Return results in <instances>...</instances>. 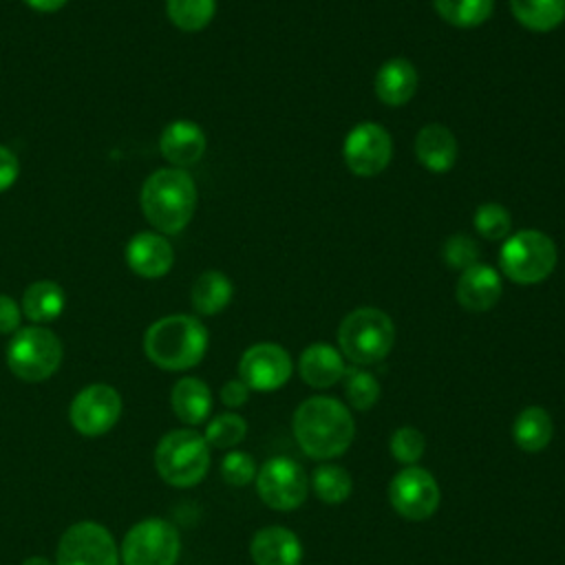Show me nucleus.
<instances>
[{
	"label": "nucleus",
	"mask_w": 565,
	"mask_h": 565,
	"mask_svg": "<svg viewBox=\"0 0 565 565\" xmlns=\"http://www.w3.org/2000/svg\"><path fill=\"white\" fill-rule=\"evenodd\" d=\"M291 428L300 450L318 461L344 455L355 437L351 411L329 395H313L300 402Z\"/></svg>",
	"instance_id": "obj_1"
},
{
	"label": "nucleus",
	"mask_w": 565,
	"mask_h": 565,
	"mask_svg": "<svg viewBox=\"0 0 565 565\" xmlns=\"http://www.w3.org/2000/svg\"><path fill=\"white\" fill-rule=\"evenodd\" d=\"M139 203L146 221L159 234H179L194 216L196 183L183 168H159L143 181Z\"/></svg>",
	"instance_id": "obj_2"
},
{
	"label": "nucleus",
	"mask_w": 565,
	"mask_h": 565,
	"mask_svg": "<svg viewBox=\"0 0 565 565\" xmlns=\"http://www.w3.org/2000/svg\"><path fill=\"white\" fill-rule=\"evenodd\" d=\"M210 333L205 324L188 313H172L154 320L143 333L146 358L163 371H188L207 351Z\"/></svg>",
	"instance_id": "obj_3"
},
{
	"label": "nucleus",
	"mask_w": 565,
	"mask_h": 565,
	"mask_svg": "<svg viewBox=\"0 0 565 565\" xmlns=\"http://www.w3.org/2000/svg\"><path fill=\"white\" fill-rule=\"evenodd\" d=\"M203 433L185 426L166 433L154 446V470L174 488H192L201 483L210 470L212 455Z\"/></svg>",
	"instance_id": "obj_4"
},
{
	"label": "nucleus",
	"mask_w": 565,
	"mask_h": 565,
	"mask_svg": "<svg viewBox=\"0 0 565 565\" xmlns=\"http://www.w3.org/2000/svg\"><path fill=\"white\" fill-rule=\"evenodd\" d=\"M395 344V324L377 307H358L338 327V349L355 366L382 362Z\"/></svg>",
	"instance_id": "obj_5"
},
{
	"label": "nucleus",
	"mask_w": 565,
	"mask_h": 565,
	"mask_svg": "<svg viewBox=\"0 0 565 565\" xmlns=\"http://www.w3.org/2000/svg\"><path fill=\"white\" fill-rule=\"evenodd\" d=\"M556 260V243L539 230L510 234L499 249L501 274L516 285L543 282L554 271Z\"/></svg>",
	"instance_id": "obj_6"
},
{
	"label": "nucleus",
	"mask_w": 565,
	"mask_h": 565,
	"mask_svg": "<svg viewBox=\"0 0 565 565\" xmlns=\"http://www.w3.org/2000/svg\"><path fill=\"white\" fill-rule=\"evenodd\" d=\"M62 340L42 324L20 327L7 344V366L22 382H44L62 364Z\"/></svg>",
	"instance_id": "obj_7"
},
{
	"label": "nucleus",
	"mask_w": 565,
	"mask_h": 565,
	"mask_svg": "<svg viewBox=\"0 0 565 565\" xmlns=\"http://www.w3.org/2000/svg\"><path fill=\"white\" fill-rule=\"evenodd\" d=\"M181 556V534L168 521L148 516L137 521L119 545L121 565H177Z\"/></svg>",
	"instance_id": "obj_8"
},
{
	"label": "nucleus",
	"mask_w": 565,
	"mask_h": 565,
	"mask_svg": "<svg viewBox=\"0 0 565 565\" xmlns=\"http://www.w3.org/2000/svg\"><path fill=\"white\" fill-rule=\"evenodd\" d=\"M55 565H121L119 545L97 521H77L57 541Z\"/></svg>",
	"instance_id": "obj_9"
},
{
	"label": "nucleus",
	"mask_w": 565,
	"mask_h": 565,
	"mask_svg": "<svg viewBox=\"0 0 565 565\" xmlns=\"http://www.w3.org/2000/svg\"><path fill=\"white\" fill-rule=\"evenodd\" d=\"M256 492L260 501L278 512L296 510L309 494L305 468L289 457H271L256 472Z\"/></svg>",
	"instance_id": "obj_10"
},
{
	"label": "nucleus",
	"mask_w": 565,
	"mask_h": 565,
	"mask_svg": "<svg viewBox=\"0 0 565 565\" xmlns=\"http://www.w3.org/2000/svg\"><path fill=\"white\" fill-rule=\"evenodd\" d=\"M124 411L119 391L110 384L95 382L77 391L68 406L71 426L84 437H99L115 428Z\"/></svg>",
	"instance_id": "obj_11"
},
{
	"label": "nucleus",
	"mask_w": 565,
	"mask_h": 565,
	"mask_svg": "<svg viewBox=\"0 0 565 565\" xmlns=\"http://www.w3.org/2000/svg\"><path fill=\"white\" fill-rule=\"evenodd\" d=\"M393 510L408 521L430 519L441 501V490L433 472L422 466H404L388 483Z\"/></svg>",
	"instance_id": "obj_12"
},
{
	"label": "nucleus",
	"mask_w": 565,
	"mask_h": 565,
	"mask_svg": "<svg viewBox=\"0 0 565 565\" xmlns=\"http://www.w3.org/2000/svg\"><path fill=\"white\" fill-rule=\"evenodd\" d=\"M342 157L353 174L375 177L391 163L393 139L388 130L375 121L355 124L344 137Z\"/></svg>",
	"instance_id": "obj_13"
},
{
	"label": "nucleus",
	"mask_w": 565,
	"mask_h": 565,
	"mask_svg": "<svg viewBox=\"0 0 565 565\" xmlns=\"http://www.w3.org/2000/svg\"><path fill=\"white\" fill-rule=\"evenodd\" d=\"M291 373V355L276 342H256L245 349L238 360V377L249 386V391H278L289 382Z\"/></svg>",
	"instance_id": "obj_14"
},
{
	"label": "nucleus",
	"mask_w": 565,
	"mask_h": 565,
	"mask_svg": "<svg viewBox=\"0 0 565 565\" xmlns=\"http://www.w3.org/2000/svg\"><path fill=\"white\" fill-rule=\"evenodd\" d=\"M126 263L141 278H161L174 265V247L159 232H137L126 245Z\"/></svg>",
	"instance_id": "obj_15"
},
{
	"label": "nucleus",
	"mask_w": 565,
	"mask_h": 565,
	"mask_svg": "<svg viewBox=\"0 0 565 565\" xmlns=\"http://www.w3.org/2000/svg\"><path fill=\"white\" fill-rule=\"evenodd\" d=\"M205 132L199 124L190 119H177L170 121L161 137H159V150L172 168H188L194 166L203 154H205Z\"/></svg>",
	"instance_id": "obj_16"
},
{
	"label": "nucleus",
	"mask_w": 565,
	"mask_h": 565,
	"mask_svg": "<svg viewBox=\"0 0 565 565\" xmlns=\"http://www.w3.org/2000/svg\"><path fill=\"white\" fill-rule=\"evenodd\" d=\"M503 291L501 274L483 263H477L459 274L457 280V302L468 311H488L492 309Z\"/></svg>",
	"instance_id": "obj_17"
},
{
	"label": "nucleus",
	"mask_w": 565,
	"mask_h": 565,
	"mask_svg": "<svg viewBox=\"0 0 565 565\" xmlns=\"http://www.w3.org/2000/svg\"><path fill=\"white\" fill-rule=\"evenodd\" d=\"M249 556L256 565H300L302 543L291 530L267 525L252 536Z\"/></svg>",
	"instance_id": "obj_18"
},
{
	"label": "nucleus",
	"mask_w": 565,
	"mask_h": 565,
	"mask_svg": "<svg viewBox=\"0 0 565 565\" xmlns=\"http://www.w3.org/2000/svg\"><path fill=\"white\" fill-rule=\"evenodd\" d=\"M417 68L406 57H391L386 60L373 82L375 97L386 106H404L413 99L417 90Z\"/></svg>",
	"instance_id": "obj_19"
},
{
	"label": "nucleus",
	"mask_w": 565,
	"mask_h": 565,
	"mask_svg": "<svg viewBox=\"0 0 565 565\" xmlns=\"http://www.w3.org/2000/svg\"><path fill=\"white\" fill-rule=\"evenodd\" d=\"M344 371V355L340 353V349L327 342L309 344L298 360V373L302 382L309 384L311 388H329L338 384Z\"/></svg>",
	"instance_id": "obj_20"
},
{
	"label": "nucleus",
	"mask_w": 565,
	"mask_h": 565,
	"mask_svg": "<svg viewBox=\"0 0 565 565\" xmlns=\"http://www.w3.org/2000/svg\"><path fill=\"white\" fill-rule=\"evenodd\" d=\"M417 161L435 174L448 172L457 161V139L444 124H426L415 137Z\"/></svg>",
	"instance_id": "obj_21"
},
{
	"label": "nucleus",
	"mask_w": 565,
	"mask_h": 565,
	"mask_svg": "<svg viewBox=\"0 0 565 565\" xmlns=\"http://www.w3.org/2000/svg\"><path fill=\"white\" fill-rule=\"evenodd\" d=\"M212 391L210 386L194 375H183L174 382L170 391V406L174 415L190 428L205 424L212 413Z\"/></svg>",
	"instance_id": "obj_22"
},
{
	"label": "nucleus",
	"mask_w": 565,
	"mask_h": 565,
	"mask_svg": "<svg viewBox=\"0 0 565 565\" xmlns=\"http://www.w3.org/2000/svg\"><path fill=\"white\" fill-rule=\"evenodd\" d=\"M20 307L33 324H46L62 316L66 307V294L53 280H35L24 289Z\"/></svg>",
	"instance_id": "obj_23"
},
{
	"label": "nucleus",
	"mask_w": 565,
	"mask_h": 565,
	"mask_svg": "<svg viewBox=\"0 0 565 565\" xmlns=\"http://www.w3.org/2000/svg\"><path fill=\"white\" fill-rule=\"evenodd\" d=\"M554 437L552 415L543 406L523 408L512 424V439L525 452H541Z\"/></svg>",
	"instance_id": "obj_24"
},
{
	"label": "nucleus",
	"mask_w": 565,
	"mask_h": 565,
	"mask_svg": "<svg viewBox=\"0 0 565 565\" xmlns=\"http://www.w3.org/2000/svg\"><path fill=\"white\" fill-rule=\"evenodd\" d=\"M232 296H234L232 280L218 269H207L199 274V278L194 280L190 291V302L196 313L216 316L232 302Z\"/></svg>",
	"instance_id": "obj_25"
},
{
	"label": "nucleus",
	"mask_w": 565,
	"mask_h": 565,
	"mask_svg": "<svg viewBox=\"0 0 565 565\" xmlns=\"http://www.w3.org/2000/svg\"><path fill=\"white\" fill-rule=\"evenodd\" d=\"M514 20L534 33H547L565 22V0H510Z\"/></svg>",
	"instance_id": "obj_26"
},
{
	"label": "nucleus",
	"mask_w": 565,
	"mask_h": 565,
	"mask_svg": "<svg viewBox=\"0 0 565 565\" xmlns=\"http://www.w3.org/2000/svg\"><path fill=\"white\" fill-rule=\"evenodd\" d=\"M309 486L313 490V494L329 505H338L342 501H347L351 497L353 490V479L349 475L347 468L338 466V463H320L311 477H309Z\"/></svg>",
	"instance_id": "obj_27"
},
{
	"label": "nucleus",
	"mask_w": 565,
	"mask_h": 565,
	"mask_svg": "<svg viewBox=\"0 0 565 565\" xmlns=\"http://www.w3.org/2000/svg\"><path fill=\"white\" fill-rule=\"evenodd\" d=\"M433 7L450 26L475 29L492 15L494 0H433Z\"/></svg>",
	"instance_id": "obj_28"
},
{
	"label": "nucleus",
	"mask_w": 565,
	"mask_h": 565,
	"mask_svg": "<svg viewBox=\"0 0 565 565\" xmlns=\"http://www.w3.org/2000/svg\"><path fill=\"white\" fill-rule=\"evenodd\" d=\"M166 13L177 29L196 33L212 22L216 0H166Z\"/></svg>",
	"instance_id": "obj_29"
},
{
	"label": "nucleus",
	"mask_w": 565,
	"mask_h": 565,
	"mask_svg": "<svg viewBox=\"0 0 565 565\" xmlns=\"http://www.w3.org/2000/svg\"><path fill=\"white\" fill-rule=\"evenodd\" d=\"M342 384H344L347 402L355 411H371L382 395L377 377L360 366H347L342 375Z\"/></svg>",
	"instance_id": "obj_30"
},
{
	"label": "nucleus",
	"mask_w": 565,
	"mask_h": 565,
	"mask_svg": "<svg viewBox=\"0 0 565 565\" xmlns=\"http://www.w3.org/2000/svg\"><path fill=\"white\" fill-rule=\"evenodd\" d=\"M245 435H247V422L243 415L234 411L212 417L203 430V437L210 444V448H221V450L236 448L245 439Z\"/></svg>",
	"instance_id": "obj_31"
},
{
	"label": "nucleus",
	"mask_w": 565,
	"mask_h": 565,
	"mask_svg": "<svg viewBox=\"0 0 565 565\" xmlns=\"http://www.w3.org/2000/svg\"><path fill=\"white\" fill-rule=\"evenodd\" d=\"M472 223H475V230L479 236H483L488 241H503L510 236L512 216L503 205L488 201L477 207Z\"/></svg>",
	"instance_id": "obj_32"
},
{
	"label": "nucleus",
	"mask_w": 565,
	"mask_h": 565,
	"mask_svg": "<svg viewBox=\"0 0 565 565\" xmlns=\"http://www.w3.org/2000/svg\"><path fill=\"white\" fill-rule=\"evenodd\" d=\"M391 457L402 466H417L426 450V437L415 426H399L388 439Z\"/></svg>",
	"instance_id": "obj_33"
},
{
	"label": "nucleus",
	"mask_w": 565,
	"mask_h": 565,
	"mask_svg": "<svg viewBox=\"0 0 565 565\" xmlns=\"http://www.w3.org/2000/svg\"><path fill=\"white\" fill-rule=\"evenodd\" d=\"M441 256L448 267L463 271L479 263V245L468 234H452L446 238L441 247Z\"/></svg>",
	"instance_id": "obj_34"
},
{
	"label": "nucleus",
	"mask_w": 565,
	"mask_h": 565,
	"mask_svg": "<svg viewBox=\"0 0 565 565\" xmlns=\"http://www.w3.org/2000/svg\"><path fill=\"white\" fill-rule=\"evenodd\" d=\"M256 472H258L256 461L245 450H230L221 459V477L230 486L243 488V486H247V483H252L256 479Z\"/></svg>",
	"instance_id": "obj_35"
},
{
	"label": "nucleus",
	"mask_w": 565,
	"mask_h": 565,
	"mask_svg": "<svg viewBox=\"0 0 565 565\" xmlns=\"http://www.w3.org/2000/svg\"><path fill=\"white\" fill-rule=\"evenodd\" d=\"M22 322V307L7 294H0V335H13Z\"/></svg>",
	"instance_id": "obj_36"
},
{
	"label": "nucleus",
	"mask_w": 565,
	"mask_h": 565,
	"mask_svg": "<svg viewBox=\"0 0 565 565\" xmlns=\"http://www.w3.org/2000/svg\"><path fill=\"white\" fill-rule=\"evenodd\" d=\"M249 393H252L249 386H247L241 377L227 380V382L223 384V388H221V402H223L230 411H236V408H241V406L247 404Z\"/></svg>",
	"instance_id": "obj_37"
},
{
	"label": "nucleus",
	"mask_w": 565,
	"mask_h": 565,
	"mask_svg": "<svg viewBox=\"0 0 565 565\" xmlns=\"http://www.w3.org/2000/svg\"><path fill=\"white\" fill-rule=\"evenodd\" d=\"M20 177V161L15 152L7 146H0V192H7Z\"/></svg>",
	"instance_id": "obj_38"
},
{
	"label": "nucleus",
	"mask_w": 565,
	"mask_h": 565,
	"mask_svg": "<svg viewBox=\"0 0 565 565\" xmlns=\"http://www.w3.org/2000/svg\"><path fill=\"white\" fill-rule=\"evenodd\" d=\"M29 9L40 11V13H55L60 11L68 0H22Z\"/></svg>",
	"instance_id": "obj_39"
},
{
	"label": "nucleus",
	"mask_w": 565,
	"mask_h": 565,
	"mask_svg": "<svg viewBox=\"0 0 565 565\" xmlns=\"http://www.w3.org/2000/svg\"><path fill=\"white\" fill-rule=\"evenodd\" d=\"M22 565H55V561H51V558H46V556H29V558H24L22 561Z\"/></svg>",
	"instance_id": "obj_40"
}]
</instances>
